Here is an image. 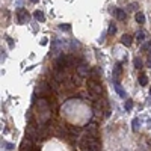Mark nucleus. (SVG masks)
I'll list each match as a JSON object with an SVG mask.
<instances>
[{
  "instance_id": "obj_1",
  "label": "nucleus",
  "mask_w": 151,
  "mask_h": 151,
  "mask_svg": "<svg viewBox=\"0 0 151 151\" xmlns=\"http://www.w3.org/2000/svg\"><path fill=\"white\" fill-rule=\"evenodd\" d=\"M88 86H89V91H91L94 95H100V94H101V85L98 83V82L89 80V82H88Z\"/></svg>"
},
{
  "instance_id": "obj_2",
  "label": "nucleus",
  "mask_w": 151,
  "mask_h": 151,
  "mask_svg": "<svg viewBox=\"0 0 151 151\" xmlns=\"http://www.w3.org/2000/svg\"><path fill=\"white\" fill-rule=\"evenodd\" d=\"M77 74L80 76V77H88L89 76V68H88V65L86 64H80L77 67Z\"/></svg>"
},
{
  "instance_id": "obj_3",
  "label": "nucleus",
  "mask_w": 151,
  "mask_h": 151,
  "mask_svg": "<svg viewBox=\"0 0 151 151\" xmlns=\"http://www.w3.org/2000/svg\"><path fill=\"white\" fill-rule=\"evenodd\" d=\"M20 148H21V151H32V141L29 139V137L23 139V142H21V145H20Z\"/></svg>"
},
{
  "instance_id": "obj_4",
  "label": "nucleus",
  "mask_w": 151,
  "mask_h": 151,
  "mask_svg": "<svg viewBox=\"0 0 151 151\" xmlns=\"http://www.w3.org/2000/svg\"><path fill=\"white\" fill-rule=\"evenodd\" d=\"M100 74H101V71L98 70V68H94L92 71H91V77H92V80H95V82L100 80V77H101Z\"/></svg>"
},
{
  "instance_id": "obj_5",
  "label": "nucleus",
  "mask_w": 151,
  "mask_h": 151,
  "mask_svg": "<svg viewBox=\"0 0 151 151\" xmlns=\"http://www.w3.org/2000/svg\"><path fill=\"white\" fill-rule=\"evenodd\" d=\"M55 80L56 82H64L65 80V74H64V71L62 70H59V71H56V73H55Z\"/></svg>"
},
{
  "instance_id": "obj_6",
  "label": "nucleus",
  "mask_w": 151,
  "mask_h": 151,
  "mask_svg": "<svg viewBox=\"0 0 151 151\" xmlns=\"http://www.w3.org/2000/svg\"><path fill=\"white\" fill-rule=\"evenodd\" d=\"M121 44H124L126 47H130V45H132V36H130V35H124L121 38Z\"/></svg>"
},
{
  "instance_id": "obj_7",
  "label": "nucleus",
  "mask_w": 151,
  "mask_h": 151,
  "mask_svg": "<svg viewBox=\"0 0 151 151\" xmlns=\"http://www.w3.org/2000/svg\"><path fill=\"white\" fill-rule=\"evenodd\" d=\"M113 14L116 15L118 20H126V12H124L122 9H120V8H116V9L113 11Z\"/></svg>"
},
{
  "instance_id": "obj_8",
  "label": "nucleus",
  "mask_w": 151,
  "mask_h": 151,
  "mask_svg": "<svg viewBox=\"0 0 151 151\" xmlns=\"http://www.w3.org/2000/svg\"><path fill=\"white\" fill-rule=\"evenodd\" d=\"M113 83H115V91L118 92V95H120L121 98H124V97H126V92H124V89L121 88V85L118 82H113Z\"/></svg>"
},
{
  "instance_id": "obj_9",
  "label": "nucleus",
  "mask_w": 151,
  "mask_h": 151,
  "mask_svg": "<svg viewBox=\"0 0 151 151\" xmlns=\"http://www.w3.org/2000/svg\"><path fill=\"white\" fill-rule=\"evenodd\" d=\"M27 15H29V14H27L24 9H20V11H18V21H20V23H24V20L27 18Z\"/></svg>"
},
{
  "instance_id": "obj_10",
  "label": "nucleus",
  "mask_w": 151,
  "mask_h": 151,
  "mask_svg": "<svg viewBox=\"0 0 151 151\" xmlns=\"http://www.w3.org/2000/svg\"><path fill=\"white\" fill-rule=\"evenodd\" d=\"M135 18H136V21L139 23V24H143V23H145V17H143V14H142V12H136Z\"/></svg>"
},
{
  "instance_id": "obj_11",
  "label": "nucleus",
  "mask_w": 151,
  "mask_h": 151,
  "mask_svg": "<svg viewBox=\"0 0 151 151\" xmlns=\"http://www.w3.org/2000/svg\"><path fill=\"white\" fill-rule=\"evenodd\" d=\"M33 15H35V18L38 20L39 23H44V21H45V17H44V14H42L41 11H36V12H35Z\"/></svg>"
},
{
  "instance_id": "obj_12",
  "label": "nucleus",
  "mask_w": 151,
  "mask_h": 151,
  "mask_svg": "<svg viewBox=\"0 0 151 151\" xmlns=\"http://www.w3.org/2000/svg\"><path fill=\"white\" fill-rule=\"evenodd\" d=\"M136 39H137V41H143V39H145V32L139 30V32H137V35H136Z\"/></svg>"
},
{
  "instance_id": "obj_13",
  "label": "nucleus",
  "mask_w": 151,
  "mask_h": 151,
  "mask_svg": "<svg viewBox=\"0 0 151 151\" xmlns=\"http://www.w3.org/2000/svg\"><path fill=\"white\" fill-rule=\"evenodd\" d=\"M115 33H116V26L113 23H110V26H109V35H115Z\"/></svg>"
},
{
  "instance_id": "obj_14",
  "label": "nucleus",
  "mask_w": 151,
  "mask_h": 151,
  "mask_svg": "<svg viewBox=\"0 0 151 151\" xmlns=\"http://www.w3.org/2000/svg\"><path fill=\"white\" fill-rule=\"evenodd\" d=\"M139 83L142 85V86H147V85H148V79L145 76H141L139 77Z\"/></svg>"
},
{
  "instance_id": "obj_15",
  "label": "nucleus",
  "mask_w": 151,
  "mask_h": 151,
  "mask_svg": "<svg viewBox=\"0 0 151 151\" xmlns=\"http://www.w3.org/2000/svg\"><path fill=\"white\" fill-rule=\"evenodd\" d=\"M132 127H133L135 132H136L137 128H139V120H137V118H135V120L132 121Z\"/></svg>"
},
{
  "instance_id": "obj_16",
  "label": "nucleus",
  "mask_w": 151,
  "mask_h": 151,
  "mask_svg": "<svg viewBox=\"0 0 151 151\" xmlns=\"http://www.w3.org/2000/svg\"><path fill=\"white\" fill-rule=\"evenodd\" d=\"M38 88H39V89H38V92H41L42 95L47 92V88H45V85H41V86H38Z\"/></svg>"
},
{
  "instance_id": "obj_17",
  "label": "nucleus",
  "mask_w": 151,
  "mask_h": 151,
  "mask_svg": "<svg viewBox=\"0 0 151 151\" xmlns=\"http://www.w3.org/2000/svg\"><path fill=\"white\" fill-rule=\"evenodd\" d=\"M132 107H133V103L130 101V100H127V101H126V110H130Z\"/></svg>"
},
{
  "instance_id": "obj_18",
  "label": "nucleus",
  "mask_w": 151,
  "mask_h": 151,
  "mask_svg": "<svg viewBox=\"0 0 151 151\" xmlns=\"http://www.w3.org/2000/svg\"><path fill=\"white\" fill-rule=\"evenodd\" d=\"M135 67L139 70L141 67H142V64H141V59H135Z\"/></svg>"
},
{
  "instance_id": "obj_19",
  "label": "nucleus",
  "mask_w": 151,
  "mask_h": 151,
  "mask_svg": "<svg viewBox=\"0 0 151 151\" xmlns=\"http://www.w3.org/2000/svg\"><path fill=\"white\" fill-rule=\"evenodd\" d=\"M3 145L6 147V150H14V148H15L12 143H8V142H3Z\"/></svg>"
},
{
  "instance_id": "obj_20",
  "label": "nucleus",
  "mask_w": 151,
  "mask_h": 151,
  "mask_svg": "<svg viewBox=\"0 0 151 151\" xmlns=\"http://www.w3.org/2000/svg\"><path fill=\"white\" fill-rule=\"evenodd\" d=\"M61 30H70V24H61Z\"/></svg>"
},
{
  "instance_id": "obj_21",
  "label": "nucleus",
  "mask_w": 151,
  "mask_h": 151,
  "mask_svg": "<svg viewBox=\"0 0 151 151\" xmlns=\"http://www.w3.org/2000/svg\"><path fill=\"white\" fill-rule=\"evenodd\" d=\"M30 2H32V3H38V0H30Z\"/></svg>"
},
{
  "instance_id": "obj_22",
  "label": "nucleus",
  "mask_w": 151,
  "mask_h": 151,
  "mask_svg": "<svg viewBox=\"0 0 151 151\" xmlns=\"http://www.w3.org/2000/svg\"><path fill=\"white\" fill-rule=\"evenodd\" d=\"M150 53H151V50H150Z\"/></svg>"
},
{
  "instance_id": "obj_23",
  "label": "nucleus",
  "mask_w": 151,
  "mask_h": 151,
  "mask_svg": "<svg viewBox=\"0 0 151 151\" xmlns=\"http://www.w3.org/2000/svg\"><path fill=\"white\" fill-rule=\"evenodd\" d=\"M150 65H151V62H150Z\"/></svg>"
}]
</instances>
